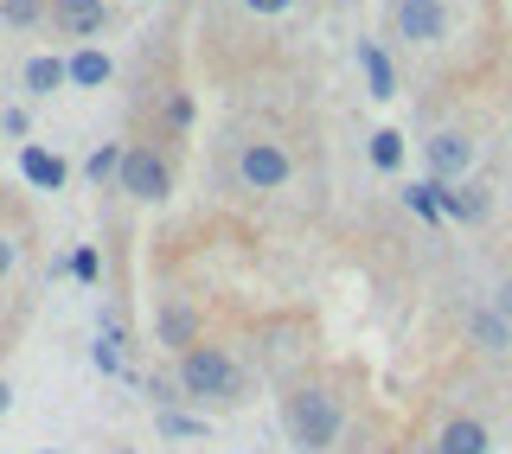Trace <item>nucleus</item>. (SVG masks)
Wrapping results in <instances>:
<instances>
[{
    "instance_id": "f257e3e1",
    "label": "nucleus",
    "mask_w": 512,
    "mask_h": 454,
    "mask_svg": "<svg viewBox=\"0 0 512 454\" xmlns=\"http://www.w3.org/2000/svg\"><path fill=\"white\" fill-rule=\"evenodd\" d=\"M180 391L192 397V403H244V371H237V359L231 352H218V346H192L186 359H180Z\"/></svg>"
},
{
    "instance_id": "f03ea898",
    "label": "nucleus",
    "mask_w": 512,
    "mask_h": 454,
    "mask_svg": "<svg viewBox=\"0 0 512 454\" xmlns=\"http://www.w3.org/2000/svg\"><path fill=\"white\" fill-rule=\"evenodd\" d=\"M282 423H288V442L301 454H320V448L340 442V403L327 391H295L282 403Z\"/></svg>"
},
{
    "instance_id": "7ed1b4c3",
    "label": "nucleus",
    "mask_w": 512,
    "mask_h": 454,
    "mask_svg": "<svg viewBox=\"0 0 512 454\" xmlns=\"http://www.w3.org/2000/svg\"><path fill=\"white\" fill-rule=\"evenodd\" d=\"M423 160H429V180L436 186H461L474 173V141L461 135V128H436V135L423 141Z\"/></svg>"
},
{
    "instance_id": "20e7f679",
    "label": "nucleus",
    "mask_w": 512,
    "mask_h": 454,
    "mask_svg": "<svg viewBox=\"0 0 512 454\" xmlns=\"http://www.w3.org/2000/svg\"><path fill=\"white\" fill-rule=\"evenodd\" d=\"M116 186L128 192V199H141V205H160V199L173 192V173H167V160H160L154 148H128Z\"/></svg>"
},
{
    "instance_id": "39448f33",
    "label": "nucleus",
    "mask_w": 512,
    "mask_h": 454,
    "mask_svg": "<svg viewBox=\"0 0 512 454\" xmlns=\"http://www.w3.org/2000/svg\"><path fill=\"white\" fill-rule=\"evenodd\" d=\"M288 173H295V160H288L276 141H250V148L237 154V180L250 192H276V186H288Z\"/></svg>"
},
{
    "instance_id": "423d86ee",
    "label": "nucleus",
    "mask_w": 512,
    "mask_h": 454,
    "mask_svg": "<svg viewBox=\"0 0 512 454\" xmlns=\"http://www.w3.org/2000/svg\"><path fill=\"white\" fill-rule=\"evenodd\" d=\"M397 32L410 45H436L448 39V7L442 0H397Z\"/></svg>"
},
{
    "instance_id": "0eeeda50",
    "label": "nucleus",
    "mask_w": 512,
    "mask_h": 454,
    "mask_svg": "<svg viewBox=\"0 0 512 454\" xmlns=\"http://www.w3.org/2000/svg\"><path fill=\"white\" fill-rule=\"evenodd\" d=\"M436 199H442V218H455V224H487L493 218V192L480 186V180L436 186Z\"/></svg>"
},
{
    "instance_id": "6e6552de",
    "label": "nucleus",
    "mask_w": 512,
    "mask_h": 454,
    "mask_svg": "<svg viewBox=\"0 0 512 454\" xmlns=\"http://www.w3.org/2000/svg\"><path fill=\"white\" fill-rule=\"evenodd\" d=\"M103 20H109V7L103 0H52V26L64 32V39H96L103 32Z\"/></svg>"
},
{
    "instance_id": "1a4fd4ad",
    "label": "nucleus",
    "mask_w": 512,
    "mask_h": 454,
    "mask_svg": "<svg viewBox=\"0 0 512 454\" xmlns=\"http://www.w3.org/2000/svg\"><path fill=\"white\" fill-rule=\"evenodd\" d=\"M199 333H205L199 327V307H186V301H167V307H160V346H173L186 359L192 346H205Z\"/></svg>"
},
{
    "instance_id": "9d476101",
    "label": "nucleus",
    "mask_w": 512,
    "mask_h": 454,
    "mask_svg": "<svg viewBox=\"0 0 512 454\" xmlns=\"http://www.w3.org/2000/svg\"><path fill=\"white\" fill-rule=\"evenodd\" d=\"M20 173H26V180L39 186V192H58V186H64V173H71V167H64V160H58L52 148H39V141H26V148H20Z\"/></svg>"
},
{
    "instance_id": "9b49d317",
    "label": "nucleus",
    "mask_w": 512,
    "mask_h": 454,
    "mask_svg": "<svg viewBox=\"0 0 512 454\" xmlns=\"http://www.w3.org/2000/svg\"><path fill=\"white\" fill-rule=\"evenodd\" d=\"M442 454H487L493 448V435H487V423H474V416H455V423L442 429V442H436Z\"/></svg>"
},
{
    "instance_id": "f8f14e48",
    "label": "nucleus",
    "mask_w": 512,
    "mask_h": 454,
    "mask_svg": "<svg viewBox=\"0 0 512 454\" xmlns=\"http://www.w3.org/2000/svg\"><path fill=\"white\" fill-rule=\"evenodd\" d=\"M109 71H116V64H109V52H96V45H77L71 52V84L77 90H103Z\"/></svg>"
},
{
    "instance_id": "ddd939ff",
    "label": "nucleus",
    "mask_w": 512,
    "mask_h": 454,
    "mask_svg": "<svg viewBox=\"0 0 512 454\" xmlns=\"http://www.w3.org/2000/svg\"><path fill=\"white\" fill-rule=\"evenodd\" d=\"M58 84H71V58H26V90L52 96Z\"/></svg>"
},
{
    "instance_id": "4468645a",
    "label": "nucleus",
    "mask_w": 512,
    "mask_h": 454,
    "mask_svg": "<svg viewBox=\"0 0 512 454\" xmlns=\"http://www.w3.org/2000/svg\"><path fill=\"white\" fill-rule=\"evenodd\" d=\"M468 327H474V339H480L487 352H506V346H512V320L500 314V307H480Z\"/></svg>"
},
{
    "instance_id": "2eb2a0df",
    "label": "nucleus",
    "mask_w": 512,
    "mask_h": 454,
    "mask_svg": "<svg viewBox=\"0 0 512 454\" xmlns=\"http://www.w3.org/2000/svg\"><path fill=\"white\" fill-rule=\"evenodd\" d=\"M359 64H365V84H372L378 103H384V96H397V71H391V58H384L378 45H359Z\"/></svg>"
},
{
    "instance_id": "dca6fc26",
    "label": "nucleus",
    "mask_w": 512,
    "mask_h": 454,
    "mask_svg": "<svg viewBox=\"0 0 512 454\" xmlns=\"http://www.w3.org/2000/svg\"><path fill=\"white\" fill-rule=\"evenodd\" d=\"M122 160H128L122 141H103V148H96V154L84 160V173H90L96 186H109V180H122Z\"/></svg>"
},
{
    "instance_id": "f3484780",
    "label": "nucleus",
    "mask_w": 512,
    "mask_h": 454,
    "mask_svg": "<svg viewBox=\"0 0 512 454\" xmlns=\"http://www.w3.org/2000/svg\"><path fill=\"white\" fill-rule=\"evenodd\" d=\"M372 167L378 173H397V167H404V135H397V128H378V135H372Z\"/></svg>"
},
{
    "instance_id": "a211bd4d",
    "label": "nucleus",
    "mask_w": 512,
    "mask_h": 454,
    "mask_svg": "<svg viewBox=\"0 0 512 454\" xmlns=\"http://www.w3.org/2000/svg\"><path fill=\"white\" fill-rule=\"evenodd\" d=\"M404 199H410V212L423 218V224H442V199H436V180H416V186L404 192Z\"/></svg>"
},
{
    "instance_id": "6ab92c4d",
    "label": "nucleus",
    "mask_w": 512,
    "mask_h": 454,
    "mask_svg": "<svg viewBox=\"0 0 512 454\" xmlns=\"http://www.w3.org/2000/svg\"><path fill=\"white\" fill-rule=\"evenodd\" d=\"M0 20H7V26H39L45 0H0Z\"/></svg>"
},
{
    "instance_id": "aec40b11",
    "label": "nucleus",
    "mask_w": 512,
    "mask_h": 454,
    "mask_svg": "<svg viewBox=\"0 0 512 454\" xmlns=\"http://www.w3.org/2000/svg\"><path fill=\"white\" fill-rule=\"evenodd\" d=\"M90 359H96V371H122V333H116V327H103V339H96Z\"/></svg>"
},
{
    "instance_id": "412c9836",
    "label": "nucleus",
    "mask_w": 512,
    "mask_h": 454,
    "mask_svg": "<svg viewBox=\"0 0 512 454\" xmlns=\"http://www.w3.org/2000/svg\"><path fill=\"white\" fill-rule=\"evenodd\" d=\"M160 435L186 442V435H205V423H199V416H180V410H160Z\"/></svg>"
},
{
    "instance_id": "4be33fe9",
    "label": "nucleus",
    "mask_w": 512,
    "mask_h": 454,
    "mask_svg": "<svg viewBox=\"0 0 512 454\" xmlns=\"http://www.w3.org/2000/svg\"><path fill=\"white\" fill-rule=\"evenodd\" d=\"M71 275H77V282H96V275H103V263H96V250H77V256H71Z\"/></svg>"
},
{
    "instance_id": "5701e85b",
    "label": "nucleus",
    "mask_w": 512,
    "mask_h": 454,
    "mask_svg": "<svg viewBox=\"0 0 512 454\" xmlns=\"http://www.w3.org/2000/svg\"><path fill=\"white\" fill-rule=\"evenodd\" d=\"M167 122H173V128L192 122V96H173V103H167Z\"/></svg>"
},
{
    "instance_id": "b1692460",
    "label": "nucleus",
    "mask_w": 512,
    "mask_h": 454,
    "mask_svg": "<svg viewBox=\"0 0 512 454\" xmlns=\"http://www.w3.org/2000/svg\"><path fill=\"white\" fill-rule=\"evenodd\" d=\"M13 263H20V250H13V237H0V282L13 275Z\"/></svg>"
},
{
    "instance_id": "393cba45",
    "label": "nucleus",
    "mask_w": 512,
    "mask_h": 454,
    "mask_svg": "<svg viewBox=\"0 0 512 454\" xmlns=\"http://www.w3.org/2000/svg\"><path fill=\"white\" fill-rule=\"evenodd\" d=\"M244 7H250V13H288L295 0H244Z\"/></svg>"
},
{
    "instance_id": "a878e982",
    "label": "nucleus",
    "mask_w": 512,
    "mask_h": 454,
    "mask_svg": "<svg viewBox=\"0 0 512 454\" xmlns=\"http://www.w3.org/2000/svg\"><path fill=\"white\" fill-rule=\"evenodd\" d=\"M7 403H13V391H7V378H0V416H7Z\"/></svg>"
}]
</instances>
